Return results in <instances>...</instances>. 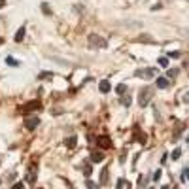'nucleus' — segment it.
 <instances>
[{"mask_svg":"<svg viewBox=\"0 0 189 189\" xmlns=\"http://www.w3.org/2000/svg\"><path fill=\"white\" fill-rule=\"evenodd\" d=\"M6 6V0H0V8H4Z\"/></svg>","mask_w":189,"mask_h":189,"instance_id":"nucleus-31","label":"nucleus"},{"mask_svg":"<svg viewBox=\"0 0 189 189\" xmlns=\"http://www.w3.org/2000/svg\"><path fill=\"white\" fill-rule=\"evenodd\" d=\"M97 144H99L102 150H110V148H112V140H110L108 136H99V138H97Z\"/></svg>","mask_w":189,"mask_h":189,"instance_id":"nucleus-5","label":"nucleus"},{"mask_svg":"<svg viewBox=\"0 0 189 189\" xmlns=\"http://www.w3.org/2000/svg\"><path fill=\"white\" fill-rule=\"evenodd\" d=\"M168 85H170L168 78H157V87H159V89H167Z\"/></svg>","mask_w":189,"mask_h":189,"instance_id":"nucleus-8","label":"nucleus"},{"mask_svg":"<svg viewBox=\"0 0 189 189\" xmlns=\"http://www.w3.org/2000/svg\"><path fill=\"white\" fill-rule=\"evenodd\" d=\"M38 78H40V80H51V78H53V72H40Z\"/></svg>","mask_w":189,"mask_h":189,"instance_id":"nucleus-14","label":"nucleus"},{"mask_svg":"<svg viewBox=\"0 0 189 189\" xmlns=\"http://www.w3.org/2000/svg\"><path fill=\"white\" fill-rule=\"evenodd\" d=\"M125 185H127V182H125V180L121 178V180H117V183H115V189H123Z\"/></svg>","mask_w":189,"mask_h":189,"instance_id":"nucleus-19","label":"nucleus"},{"mask_svg":"<svg viewBox=\"0 0 189 189\" xmlns=\"http://www.w3.org/2000/svg\"><path fill=\"white\" fill-rule=\"evenodd\" d=\"M0 183H2V180H0Z\"/></svg>","mask_w":189,"mask_h":189,"instance_id":"nucleus-35","label":"nucleus"},{"mask_svg":"<svg viewBox=\"0 0 189 189\" xmlns=\"http://www.w3.org/2000/svg\"><path fill=\"white\" fill-rule=\"evenodd\" d=\"M187 142H189V136H187Z\"/></svg>","mask_w":189,"mask_h":189,"instance_id":"nucleus-34","label":"nucleus"},{"mask_svg":"<svg viewBox=\"0 0 189 189\" xmlns=\"http://www.w3.org/2000/svg\"><path fill=\"white\" fill-rule=\"evenodd\" d=\"M12 189H25V185H23V183H21V182H19V183H15V185H13V187H12Z\"/></svg>","mask_w":189,"mask_h":189,"instance_id":"nucleus-26","label":"nucleus"},{"mask_svg":"<svg viewBox=\"0 0 189 189\" xmlns=\"http://www.w3.org/2000/svg\"><path fill=\"white\" fill-rule=\"evenodd\" d=\"M136 78H142V80H151L157 76V70L155 68H138L136 72H134Z\"/></svg>","mask_w":189,"mask_h":189,"instance_id":"nucleus-3","label":"nucleus"},{"mask_svg":"<svg viewBox=\"0 0 189 189\" xmlns=\"http://www.w3.org/2000/svg\"><path fill=\"white\" fill-rule=\"evenodd\" d=\"M42 10H44V13H45V15H51V8H49V6H47L45 2L42 4Z\"/></svg>","mask_w":189,"mask_h":189,"instance_id":"nucleus-20","label":"nucleus"},{"mask_svg":"<svg viewBox=\"0 0 189 189\" xmlns=\"http://www.w3.org/2000/svg\"><path fill=\"white\" fill-rule=\"evenodd\" d=\"M168 57H174V59H176V57H180V53H178V51H172V53H168Z\"/></svg>","mask_w":189,"mask_h":189,"instance_id":"nucleus-29","label":"nucleus"},{"mask_svg":"<svg viewBox=\"0 0 189 189\" xmlns=\"http://www.w3.org/2000/svg\"><path fill=\"white\" fill-rule=\"evenodd\" d=\"M25 32H27V29L21 27V29L17 30V34H15V42H23V38H25Z\"/></svg>","mask_w":189,"mask_h":189,"instance_id":"nucleus-12","label":"nucleus"},{"mask_svg":"<svg viewBox=\"0 0 189 189\" xmlns=\"http://www.w3.org/2000/svg\"><path fill=\"white\" fill-rule=\"evenodd\" d=\"M6 62H8L10 66H19V61H15L13 57H8V59H6Z\"/></svg>","mask_w":189,"mask_h":189,"instance_id":"nucleus-18","label":"nucleus"},{"mask_svg":"<svg viewBox=\"0 0 189 189\" xmlns=\"http://www.w3.org/2000/svg\"><path fill=\"white\" fill-rule=\"evenodd\" d=\"M183 102H185V104H187V102H189V91H187V93H185V94H183Z\"/></svg>","mask_w":189,"mask_h":189,"instance_id":"nucleus-28","label":"nucleus"},{"mask_svg":"<svg viewBox=\"0 0 189 189\" xmlns=\"http://www.w3.org/2000/svg\"><path fill=\"white\" fill-rule=\"evenodd\" d=\"M100 182H102V183L108 182V168H104V170L100 172Z\"/></svg>","mask_w":189,"mask_h":189,"instance_id":"nucleus-17","label":"nucleus"},{"mask_svg":"<svg viewBox=\"0 0 189 189\" xmlns=\"http://www.w3.org/2000/svg\"><path fill=\"white\" fill-rule=\"evenodd\" d=\"M159 178H161V170H157V172H155V176H153V180H155V182H157V180H159Z\"/></svg>","mask_w":189,"mask_h":189,"instance_id":"nucleus-30","label":"nucleus"},{"mask_svg":"<svg viewBox=\"0 0 189 189\" xmlns=\"http://www.w3.org/2000/svg\"><path fill=\"white\" fill-rule=\"evenodd\" d=\"M36 172H38L36 164H32V167L29 168V174H27V183H34L36 182Z\"/></svg>","mask_w":189,"mask_h":189,"instance_id":"nucleus-7","label":"nucleus"},{"mask_svg":"<svg viewBox=\"0 0 189 189\" xmlns=\"http://www.w3.org/2000/svg\"><path fill=\"white\" fill-rule=\"evenodd\" d=\"M85 183H87V187H89V189H97V183H94V182H91V180H87Z\"/></svg>","mask_w":189,"mask_h":189,"instance_id":"nucleus-24","label":"nucleus"},{"mask_svg":"<svg viewBox=\"0 0 189 189\" xmlns=\"http://www.w3.org/2000/svg\"><path fill=\"white\" fill-rule=\"evenodd\" d=\"M153 99V91L150 87H144V89H140V94H138V104L142 108H146L150 104V100Z\"/></svg>","mask_w":189,"mask_h":189,"instance_id":"nucleus-1","label":"nucleus"},{"mask_svg":"<svg viewBox=\"0 0 189 189\" xmlns=\"http://www.w3.org/2000/svg\"><path fill=\"white\" fill-rule=\"evenodd\" d=\"M102 159H104V153H102V151H93V153H91V161H93V163H100Z\"/></svg>","mask_w":189,"mask_h":189,"instance_id":"nucleus-9","label":"nucleus"},{"mask_svg":"<svg viewBox=\"0 0 189 189\" xmlns=\"http://www.w3.org/2000/svg\"><path fill=\"white\" fill-rule=\"evenodd\" d=\"M0 44H2V38H0Z\"/></svg>","mask_w":189,"mask_h":189,"instance_id":"nucleus-33","label":"nucleus"},{"mask_svg":"<svg viewBox=\"0 0 189 189\" xmlns=\"http://www.w3.org/2000/svg\"><path fill=\"white\" fill-rule=\"evenodd\" d=\"M38 125H40V119H38V117H27V121H25V127H27L29 131H34Z\"/></svg>","mask_w":189,"mask_h":189,"instance_id":"nucleus-6","label":"nucleus"},{"mask_svg":"<svg viewBox=\"0 0 189 189\" xmlns=\"http://www.w3.org/2000/svg\"><path fill=\"white\" fill-rule=\"evenodd\" d=\"M159 64H161L163 68H167V66H168V57H159Z\"/></svg>","mask_w":189,"mask_h":189,"instance_id":"nucleus-16","label":"nucleus"},{"mask_svg":"<svg viewBox=\"0 0 189 189\" xmlns=\"http://www.w3.org/2000/svg\"><path fill=\"white\" fill-rule=\"evenodd\" d=\"M87 42H89L91 47H106V45H108L106 38H102V36H99V34H89V36H87Z\"/></svg>","mask_w":189,"mask_h":189,"instance_id":"nucleus-2","label":"nucleus"},{"mask_svg":"<svg viewBox=\"0 0 189 189\" xmlns=\"http://www.w3.org/2000/svg\"><path fill=\"white\" fill-rule=\"evenodd\" d=\"M180 155H182V150H180V148H176V150L172 151V159H180Z\"/></svg>","mask_w":189,"mask_h":189,"instance_id":"nucleus-21","label":"nucleus"},{"mask_svg":"<svg viewBox=\"0 0 189 189\" xmlns=\"http://www.w3.org/2000/svg\"><path fill=\"white\" fill-rule=\"evenodd\" d=\"M34 110H42V100H30L23 108V112H34Z\"/></svg>","mask_w":189,"mask_h":189,"instance_id":"nucleus-4","label":"nucleus"},{"mask_svg":"<svg viewBox=\"0 0 189 189\" xmlns=\"http://www.w3.org/2000/svg\"><path fill=\"white\" fill-rule=\"evenodd\" d=\"M138 40H140V42H153V40H151V36H146V34H144V36H140Z\"/></svg>","mask_w":189,"mask_h":189,"instance_id":"nucleus-23","label":"nucleus"},{"mask_svg":"<svg viewBox=\"0 0 189 189\" xmlns=\"http://www.w3.org/2000/svg\"><path fill=\"white\" fill-rule=\"evenodd\" d=\"M176 74H178V68H170L168 72H167V76H170V78H174Z\"/></svg>","mask_w":189,"mask_h":189,"instance_id":"nucleus-22","label":"nucleus"},{"mask_svg":"<svg viewBox=\"0 0 189 189\" xmlns=\"http://www.w3.org/2000/svg\"><path fill=\"white\" fill-rule=\"evenodd\" d=\"M161 189H168V187H167V185H163V187H161Z\"/></svg>","mask_w":189,"mask_h":189,"instance_id":"nucleus-32","label":"nucleus"},{"mask_svg":"<svg viewBox=\"0 0 189 189\" xmlns=\"http://www.w3.org/2000/svg\"><path fill=\"white\" fill-rule=\"evenodd\" d=\"M115 91H117V94H125V91H127V85H125V83H119Z\"/></svg>","mask_w":189,"mask_h":189,"instance_id":"nucleus-15","label":"nucleus"},{"mask_svg":"<svg viewBox=\"0 0 189 189\" xmlns=\"http://www.w3.org/2000/svg\"><path fill=\"white\" fill-rule=\"evenodd\" d=\"M131 102H132V99L129 97V94H121V104H123V106H129Z\"/></svg>","mask_w":189,"mask_h":189,"instance_id":"nucleus-13","label":"nucleus"},{"mask_svg":"<svg viewBox=\"0 0 189 189\" xmlns=\"http://www.w3.org/2000/svg\"><path fill=\"white\" fill-rule=\"evenodd\" d=\"M83 172H85V174H87V176H91V172H93V168H91V167H89V164H87V167H85V168H83Z\"/></svg>","mask_w":189,"mask_h":189,"instance_id":"nucleus-25","label":"nucleus"},{"mask_svg":"<svg viewBox=\"0 0 189 189\" xmlns=\"http://www.w3.org/2000/svg\"><path fill=\"white\" fill-rule=\"evenodd\" d=\"M76 142H78L76 136H68V138L64 140V146H66V148H74V146H76Z\"/></svg>","mask_w":189,"mask_h":189,"instance_id":"nucleus-11","label":"nucleus"},{"mask_svg":"<svg viewBox=\"0 0 189 189\" xmlns=\"http://www.w3.org/2000/svg\"><path fill=\"white\" fill-rule=\"evenodd\" d=\"M99 89H100V93H110V81L108 80H102L99 83Z\"/></svg>","mask_w":189,"mask_h":189,"instance_id":"nucleus-10","label":"nucleus"},{"mask_svg":"<svg viewBox=\"0 0 189 189\" xmlns=\"http://www.w3.org/2000/svg\"><path fill=\"white\" fill-rule=\"evenodd\" d=\"M182 178H187V180H189V168H185V170H183V174H182Z\"/></svg>","mask_w":189,"mask_h":189,"instance_id":"nucleus-27","label":"nucleus"}]
</instances>
